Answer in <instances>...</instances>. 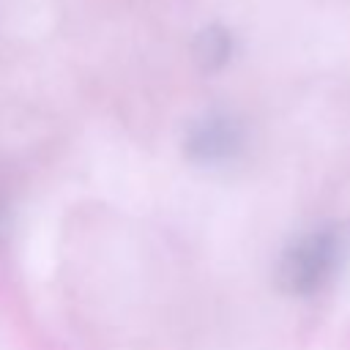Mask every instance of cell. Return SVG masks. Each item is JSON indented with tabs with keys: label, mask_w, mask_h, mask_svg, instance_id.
<instances>
[{
	"label": "cell",
	"mask_w": 350,
	"mask_h": 350,
	"mask_svg": "<svg viewBox=\"0 0 350 350\" xmlns=\"http://www.w3.org/2000/svg\"><path fill=\"white\" fill-rule=\"evenodd\" d=\"M342 254V232L336 227L314 230L298 238L276 265V282L290 295H312L334 273Z\"/></svg>",
	"instance_id": "obj_1"
},
{
	"label": "cell",
	"mask_w": 350,
	"mask_h": 350,
	"mask_svg": "<svg viewBox=\"0 0 350 350\" xmlns=\"http://www.w3.org/2000/svg\"><path fill=\"white\" fill-rule=\"evenodd\" d=\"M243 148V126L232 115L211 112L194 120L183 134V153L194 164H224Z\"/></svg>",
	"instance_id": "obj_2"
},
{
	"label": "cell",
	"mask_w": 350,
	"mask_h": 350,
	"mask_svg": "<svg viewBox=\"0 0 350 350\" xmlns=\"http://www.w3.org/2000/svg\"><path fill=\"white\" fill-rule=\"evenodd\" d=\"M232 49H235V41L230 36V30L219 27V25H211L205 27L197 41H194V60L205 68V71H219L221 66L230 63L232 57Z\"/></svg>",
	"instance_id": "obj_3"
}]
</instances>
